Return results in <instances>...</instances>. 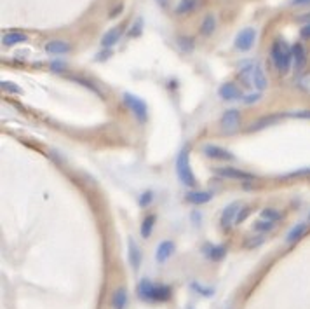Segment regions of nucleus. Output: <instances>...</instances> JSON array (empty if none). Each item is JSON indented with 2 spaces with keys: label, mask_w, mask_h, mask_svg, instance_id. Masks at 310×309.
<instances>
[{
  "label": "nucleus",
  "mask_w": 310,
  "mask_h": 309,
  "mask_svg": "<svg viewBox=\"0 0 310 309\" xmlns=\"http://www.w3.org/2000/svg\"><path fill=\"white\" fill-rule=\"evenodd\" d=\"M308 220H310V213H308Z\"/></svg>",
  "instance_id": "a18cd8bd"
},
{
  "label": "nucleus",
  "mask_w": 310,
  "mask_h": 309,
  "mask_svg": "<svg viewBox=\"0 0 310 309\" xmlns=\"http://www.w3.org/2000/svg\"><path fill=\"white\" fill-rule=\"evenodd\" d=\"M190 286H192V290H196L199 295H202V297H211V295L215 294V290H212V288L201 285V283H197V281H193V283L190 285Z\"/></svg>",
  "instance_id": "bb28decb"
},
{
  "label": "nucleus",
  "mask_w": 310,
  "mask_h": 309,
  "mask_svg": "<svg viewBox=\"0 0 310 309\" xmlns=\"http://www.w3.org/2000/svg\"><path fill=\"white\" fill-rule=\"evenodd\" d=\"M281 117H282V116H279V114H276V116L261 117V119H258V121H255L253 124L247 128V131H249V133H253V131H260V130H263V128H267V126H270V124H274V122H277Z\"/></svg>",
  "instance_id": "412c9836"
},
{
  "label": "nucleus",
  "mask_w": 310,
  "mask_h": 309,
  "mask_svg": "<svg viewBox=\"0 0 310 309\" xmlns=\"http://www.w3.org/2000/svg\"><path fill=\"white\" fill-rule=\"evenodd\" d=\"M270 58H272L274 65L281 74H287L291 68V61H293V52H291V47L287 46L284 41H276L272 46V51H270Z\"/></svg>",
  "instance_id": "f257e3e1"
},
{
  "label": "nucleus",
  "mask_w": 310,
  "mask_h": 309,
  "mask_svg": "<svg viewBox=\"0 0 310 309\" xmlns=\"http://www.w3.org/2000/svg\"><path fill=\"white\" fill-rule=\"evenodd\" d=\"M152 199H153V192L152 191H145L140 196V199H138L140 201V206H141V208H147L150 203H152Z\"/></svg>",
  "instance_id": "c85d7f7f"
},
{
  "label": "nucleus",
  "mask_w": 310,
  "mask_h": 309,
  "mask_svg": "<svg viewBox=\"0 0 310 309\" xmlns=\"http://www.w3.org/2000/svg\"><path fill=\"white\" fill-rule=\"evenodd\" d=\"M305 234H307V224H303V222L296 224V226L286 234V243L287 245H293V243H296L298 240H302Z\"/></svg>",
  "instance_id": "aec40b11"
},
{
  "label": "nucleus",
  "mask_w": 310,
  "mask_h": 309,
  "mask_svg": "<svg viewBox=\"0 0 310 309\" xmlns=\"http://www.w3.org/2000/svg\"><path fill=\"white\" fill-rule=\"evenodd\" d=\"M220 126L225 133H232V131H236L237 128L241 126V112H239L237 108H228L227 112L221 116Z\"/></svg>",
  "instance_id": "423d86ee"
},
{
  "label": "nucleus",
  "mask_w": 310,
  "mask_h": 309,
  "mask_svg": "<svg viewBox=\"0 0 310 309\" xmlns=\"http://www.w3.org/2000/svg\"><path fill=\"white\" fill-rule=\"evenodd\" d=\"M260 217H261V220H267V222L276 224L282 219V215H281V211H277L274 208H265V210L260 211Z\"/></svg>",
  "instance_id": "a878e982"
},
{
  "label": "nucleus",
  "mask_w": 310,
  "mask_h": 309,
  "mask_svg": "<svg viewBox=\"0 0 310 309\" xmlns=\"http://www.w3.org/2000/svg\"><path fill=\"white\" fill-rule=\"evenodd\" d=\"M141 30H143V20H141V17H138V20H136V23L131 26L129 37H140V35H141Z\"/></svg>",
  "instance_id": "c756f323"
},
{
  "label": "nucleus",
  "mask_w": 310,
  "mask_h": 309,
  "mask_svg": "<svg viewBox=\"0 0 310 309\" xmlns=\"http://www.w3.org/2000/svg\"><path fill=\"white\" fill-rule=\"evenodd\" d=\"M127 259H129V264L134 271H138L141 262H143V253H141V248L136 245V241L129 238L127 240Z\"/></svg>",
  "instance_id": "9b49d317"
},
{
  "label": "nucleus",
  "mask_w": 310,
  "mask_h": 309,
  "mask_svg": "<svg viewBox=\"0 0 310 309\" xmlns=\"http://www.w3.org/2000/svg\"><path fill=\"white\" fill-rule=\"evenodd\" d=\"M295 176H310V168H303V170H296L293 173L286 175L284 178H295Z\"/></svg>",
  "instance_id": "f704fd0d"
},
{
  "label": "nucleus",
  "mask_w": 310,
  "mask_h": 309,
  "mask_svg": "<svg viewBox=\"0 0 310 309\" xmlns=\"http://www.w3.org/2000/svg\"><path fill=\"white\" fill-rule=\"evenodd\" d=\"M176 246L175 243L169 241V240H164L157 245V250H155V260H157V264H166L167 260L172 257V253H175Z\"/></svg>",
  "instance_id": "9d476101"
},
{
  "label": "nucleus",
  "mask_w": 310,
  "mask_h": 309,
  "mask_svg": "<svg viewBox=\"0 0 310 309\" xmlns=\"http://www.w3.org/2000/svg\"><path fill=\"white\" fill-rule=\"evenodd\" d=\"M127 304H129V294H127L126 286L115 288L112 297H110V306H112V309H127Z\"/></svg>",
  "instance_id": "f8f14e48"
},
{
  "label": "nucleus",
  "mask_w": 310,
  "mask_h": 309,
  "mask_svg": "<svg viewBox=\"0 0 310 309\" xmlns=\"http://www.w3.org/2000/svg\"><path fill=\"white\" fill-rule=\"evenodd\" d=\"M249 213H251V208H246V211H241V213H239V217H237V222L236 224H241L242 220H244Z\"/></svg>",
  "instance_id": "a19ab883"
},
{
  "label": "nucleus",
  "mask_w": 310,
  "mask_h": 309,
  "mask_svg": "<svg viewBox=\"0 0 310 309\" xmlns=\"http://www.w3.org/2000/svg\"><path fill=\"white\" fill-rule=\"evenodd\" d=\"M261 243H263V238H258V236H256L255 240H251L249 243H247V248H255V246L261 245Z\"/></svg>",
  "instance_id": "58836bf2"
},
{
  "label": "nucleus",
  "mask_w": 310,
  "mask_h": 309,
  "mask_svg": "<svg viewBox=\"0 0 310 309\" xmlns=\"http://www.w3.org/2000/svg\"><path fill=\"white\" fill-rule=\"evenodd\" d=\"M291 116L298 119H310V110H300V112H293Z\"/></svg>",
  "instance_id": "e433bc0d"
},
{
  "label": "nucleus",
  "mask_w": 310,
  "mask_h": 309,
  "mask_svg": "<svg viewBox=\"0 0 310 309\" xmlns=\"http://www.w3.org/2000/svg\"><path fill=\"white\" fill-rule=\"evenodd\" d=\"M197 4L199 0H180L178 6H176V12L178 14H188V12H192L197 7Z\"/></svg>",
  "instance_id": "393cba45"
},
{
  "label": "nucleus",
  "mask_w": 310,
  "mask_h": 309,
  "mask_svg": "<svg viewBox=\"0 0 310 309\" xmlns=\"http://www.w3.org/2000/svg\"><path fill=\"white\" fill-rule=\"evenodd\" d=\"M291 52H293V61H295L296 70H302L305 67V63H307V52H305V47L298 42L291 47Z\"/></svg>",
  "instance_id": "a211bd4d"
},
{
  "label": "nucleus",
  "mask_w": 310,
  "mask_h": 309,
  "mask_svg": "<svg viewBox=\"0 0 310 309\" xmlns=\"http://www.w3.org/2000/svg\"><path fill=\"white\" fill-rule=\"evenodd\" d=\"M65 68H66L65 61H52V63H51V70H52V72H63Z\"/></svg>",
  "instance_id": "c9c22d12"
},
{
  "label": "nucleus",
  "mask_w": 310,
  "mask_h": 309,
  "mask_svg": "<svg viewBox=\"0 0 310 309\" xmlns=\"http://www.w3.org/2000/svg\"><path fill=\"white\" fill-rule=\"evenodd\" d=\"M204 255L211 260H221L227 255V246L225 245H206Z\"/></svg>",
  "instance_id": "f3484780"
},
{
  "label": "nucleus",
  "mask_w": 310,
  "mask_h": 309,
  "mask_svg": "<svg viewBox=\"0 0 310 309\" xmlns=\"http://www.w3.org/2000/svg\"><path fill=\"white\" fill-rule=\"evenodd\" d=\"M176 173H178V178L180 182L187 187H196L197 180H196V175H193L192 168H190V151L187 147H183L176 157Z\"/></svg>",
  "instance_id": "f03ea898"
},
{
  "label": "nucleus",
  "mask_w": 310,
  "mask_h": 309,
  "mask_svg": "<svg viewBox=\"0 0 310 309\" xmlns=\"http://www.w3.org/2000/svg\"><path fill=\"white\" fill-rule=\"evenodd\" d=\"M110 56H112V51H110V49H105V51H101L98 56H96V60H98V61H105V60H108Z\"/></svg>",
  "instance_id": "4c0bfd02"
},
{
  "label": "nucleus",
  "mask_w": 310,
  "mask_h": 309,
  "mask_svg": "<svg viewBox=\"0 0 310 309\" xmlns=\"http://www.w3.org/2000/svg\"><path fill=\"white\" fill-rule=\"evenodd\" d=\"M155 283H152L150 280L147 278H143V280L140 281L138 286H136V294H138V297L141 301L145 302H153V294H155Z\"/></svg>",
  "instance_id": "ddd939ff"
},
{
  "label": "nucleus",
  "mask_w": 310,
  "mask_h": 309,
  "mask_svg": "<svg viewBox=\"0 0 310 309\" xmlns=\"http://www.w3.org/2000/svg\"><path fill=\"white\" fill-rule=\"evenodd\" d=\"M159 4H161L162 7H166L167 6V0H159Z\"/></svg>",
  "instance_id": "c03bdc74"
},
{
  "label": "nucleus",
  "mask_w": 310,
  "mask_h": 309,
  "mask_svg": "<svg viewBox=\"0 0 310 309\" xmlns=\"http://www.w3.org/2000/svg\"><path fill=\"white\" fill-rule=\"evenodd\" d=\"M253 86L256 87V91H265L268 86V81H267V76L263 72V67L260 63H256L255 67V72H253Z\"/></svg>",
  "instance_id": "dca6fc26"
},
{
  "label": "nucleus",
  "mask_w": 310,
  "mask_h": 309,
  "mask_svg": "<svg viewBox=\"0 0 310 309\" xmlns=\"http://www.w3.org/2000/svg\"><path fill=\"white\" fill-rule=\"evenodd\" d=\"M215 173L221 176V178H230V180H255L256 176L253 173H247L244 170H239V168H234V166H225V168H216Z\"/></svg>",
  "instance_id": "39448f33"
},
{
  "label": "nucleus",
  "mask_w": 310,
  "mask_h": 309,
  "mask_svg": "<svg viewBox=\"0 0 310 309\" xmlns=\"http://www.w3.org/2000/svg\"><path fill=\"white\" fill-rule=\"evenodd\" d=\"M44 49H46L47 54H54V56H61V54H66V52H70L72 49V46H70L68 42L65 41H49L44 46Z\"/></svg>",
  "instance_id": "2eb2a0df"
},
{
  "label": "nucleus",
  "mask_w": 310,
  "mask_h": 309,
  "mask_svg": "<svg viewBox=\"0 0 310 309\" xmlns=\"http://www.w3.org/2000/svg\"><path fill=\"white\" fill-rule=\"evenodd\" d=\"M122 100H124V103H126V107L132 112V116L136 117V121H138L140 124H145L148 119L147 103H145L141 98H138L136 95H131V93H124Z\"/></svg>",
  "instance_id": "7ed1b4c3"
},
{
  "label": "nucleus",
  "mask_w": 310,
  "mask_h": 309,
  "mask_svg": "<svg viewBox=\"0 0 310 309\" xmlns=\"http://www.w3.org/2000/svg\"><path fill=\"white\" fill-rule=\"evenodd\" d=\"M73 81H75V82H79V84H82V86H86V87H87V89L94 91V93H96V95H100V96H101V93H100V89H98V87H96V86H94V84H92V82H87V81H86V79H81V77H75V79H73Z\"/></svg>",
  "instance_id": "72a5a7b5"
},
{
  "label": "nucleus",
  "mask_w": 310,
  "mask_h": 309,
  "mask_svg": "<svg viewBox=\"0 0 310 309\" xmlns=\"http://www.w3.org/2000/svg\"><path fill=\"white\" fill-rule=\"evenodd\" d=\"M310 0H291V6L298 7V6H308Z\"/></svg>",
  "instance_id": "79ce46f5"
},
{
  "label": "nucleus",
  "mask_w": 310,
  "mask_h": 309,
  "mask_svg": "<svg viewBox=\"0 0 310 309\" xmlns=\"http://www.w3.org/2000/svg\"><path fill=\"white\" fill-rule=\"evenodd\" d=\"M185 199H187L190 205L201 206V205H206V203H209L212 199V192H209V191H190V192H187Z\"/></svg>",
  "instance_id": "4468645a"
},
{
  "label": "nucleus",
  "mask_w": 310,
  "mask_h": 309,
  "mask_svg": "<svg viewBox=\"0 0 310 309\" xmlns=\"http://www.w3.org/2000/svg\"><path fill=\"white\" fill-rule=\"evenodd\" d=\"M260 100H261V93L256 91V93H251V95H244L241 101L246 105H251V103H256V101H260Z\"/></svg>",
  "instance_id": "7c9ffc66"
},
{
  "label": "nucleus",
  "mask_w": 310,
  "mask_h": 309,
  "mask_svg": "<svg viewBox=\"0 0 310 309\" xmlns=\"http://www.w3.org/2000/svg\"><path fill=\"white\" fill-rule=\"evenodd\" d=\"M216 30V20L212 14H207L204 20H202V25H201V33L206 35V37H209L212 35V32Z\"/></svg>",
  "instance_id": "b1692460"
},
{
  "label": "nucleus",
  "mask_w": 310,
  "mask_h": 309,
  "mask_svg": "<svg viewBox=\"0 0 310 309\" xmlns=\"http://www.w3.org/2000/svg\"><path fill=\"white\" fill-rule=\"evenodd\" d=\"M241 213V203H232V205L225 206V210L221 211V219H220V224L223 229H228L230 226L237 222V217Z\"/></svg>",
  "instance_id": "6e6552de"
},
{
  "label": "nucleus",
  "mask_w": 310,
  "mask_h": 309,
  "mask_svg": "<svg viewBox=\"0 0 310 309\" xmlns=\"http://www.w3.org/2000/svg\"><path fill=\"white\" fill-rule=\"evenodd\" d=\"M28 41V37H26L25 33L21 32H9L2 37V44L4 46H16V44H21V42H26Z\"/></svg>",
  "instance_id": "5701e85b"
},
{
  "label": "nucleus",
  "mask_w": 310,
  "mask_h": 309,
  "mask_svg": "<svg viewBox=\"0 0 310 309\" xmlns=\"http://www.w3.org/2000/svg\"><path fill=\"white\" fill-rule=\"evenodd\" d=\"M255 42H256V30L253 26H247V28H242L241 32L237 33L234 46H236V49L246 52L255 46Z\"/></svg>",
  "instance_id": "20e7f679"
},
{
  "label": "nucleus",
  "mask_w": 310,
  "mask_h": 309,
  "mask_svg": "<svg viewBox=\"0 0 310 309\" xmlns=\"http://www.w3.org/2000/svg\"><path fill=\"white\" fill-rule=\"evenodd\" d=\"M155 219H157V217L152 213V215H147V217L143 219V222H141L140 234H141V238H143V240H148V238L152 236V231L155 227Z\"/></svg>",
  "instance_id": "4be33fe9"
},
{
  "label": "nucleus",
  "mask_w": 310,
  "mask_h": 309,
  "mask_svg": "<svg viewBox=\"0 0 310 309\" xmlns=\"http://www.w3.org/2000/svg\"><path fill=\"white\" fill-rule=\"evenodd\" d=\"M121 28L119 26H115V28H110L108 32L103 35V39H101V46H103V49H110L112 46L119 42V39H121Z\"/></svg>",
  "instance_id": "6ab92c4d"
},
{
  "label": "nucleus",
  "mask_w": 310,
  "mask_h": 309,
  "mask_svg": "<svg viewBox=\"0 0 310 309\" xmlns=\"http://www.w3.org/2000/svg\"><path fill=\"white\" fill-rule=\"evenodd\" d=\"M178 42H180V46H181V49L183 51H192L193 49V41L192 39H187V37H180L178 39Z\"/></svg>",
  "instance_id": "473e14b6"
},
{
  "label": "nucleus",
  "mask_w": 310,
  "mask_h": 309,
  "mask_svg": "<svg viewBox=\"0 0 310 309\" xmlns=\"http://www.w3.org/2000/svg\"><path fill=\"white\" fill-rule=\"evenodd\" d=\"M2 89L11 93V95H23V89L20 86H16L14 82H9V81H2Z\"/></svg>",
  "instance_id": "cd10ccee"
},
{
  "label": "nucleus",
  "mask_w": 310,
  "mask_h": 309,
  "mask_svg": "<svg viewBox=\"0 0 310 309\" xmlns=\"http://www.w3.org/2000/svg\"><path fill=\"white\" fill-rule=\"evenodd\" d=\"M218 95H220V98L225 100V101H239V100H242V96H244L242 95V91L237 87L236 82L221 84L220 89H218Z\"/></svg>",
  "instance_id": "1a4fd4ad"
},
{
  "label": "nucleus",
  "mask_w": 310,
  "mask_h": 309,
  "mask_svg": "<svg viewBox=\"0 0 310 309\" xmlns=\"http://www.w3.org/2000/svg\"><path fill=\"white\" fill-rule=\"evenodd\" d=\"M300 35H302V39H310V23H307L300 30Z\"/></svg>",
  "instance_id": "ea45409f"
},
{
  "label": "nucleus",
  "mask_w": 310,
  "mask_h": 309,
  "mask_svg": "<svg viewBox=\"0 0 310 309\" xmlns=\"http://www.w3.org/2000/svg\"><path fill=\"white\" fill-rule=\"evenodd\" d=\"M202 152H204V156H207L209 159H215V161H234V159H236L230 151L220 147V145H212V143L204 145Z\"/></svg>",
  "instance_id": "0eeeda50"
},
{
  "label": "nucleus",
  "mask_w": 310,
  "mask_h": 309,
  "mask_svg": "<svg viewBox=\"0 0 310 309\" xmlns=\"http://www.w3.org/2000/svg\"><path fill=\"white\" fill-rule=\"evenodd\" d=\"M255 229L258 232H267V231H272L274 229V224L272 222H267V220H260V222L255 224Z\"/></svg>",
  "instance_id": "2f4dec72"
},
{
  "label": "nucleus",
  "mask_w": 310,
  "mask_h": 309,
  "mask_svg": "<svg viewBox=\"0 0 310 309\" xmlns=\"http://www.w3.org/2000/svg\"><path fill=\"white\" fill-rule=\"evenodd\" d=\"M121 12H122V6H117L112 12H110V17H115L117 14H121Z\"/></svg>",
  "instance_id": "37998d69"
}]
</instances>
